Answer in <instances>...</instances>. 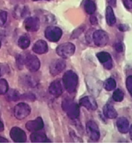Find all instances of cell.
<instances>
[{
    "label": "cell",
    "instance_id": "6da1fadb",
    "mask_svg": "<svg viewBox=\"0 0 132 147\" xmlns=\"http://www.w3.org/2000/svg\"><path fill=\"white\" fill-rule=\"evenodd\" d=\"M62 80L65 88L68 93H73L76 91L78 83V77L75 72L71 70L67 71L64 74Z\"/></svg>",
    "mask_w": 132,
    "mask_h": 147
},
{
    "label": "cell",
    "instance_id": "7a4b0ae2",
    "mask_svg": "<svg viewBox=\"0 0 132 147\" xmlns=\"http://www.w3.org/2000/svg\"><path fill=\"white\" fill-rule=\"evenodd\" d=\"M62 107L70 119L73 120L79 117L80 114L79 107L78 105L71 99H65L62 102Z\"/></svg>",
    "mask_w": 132,
    "mask_h": 147
},
{
    "label": "cell",
    "instance_id": "3957f363",
    "mask_svg": "<svg viewBox=\"0 0 132 147\" xmlns=\"http://www.w3.org/2000/svg\"><path fill=\"white\" fill-rule=\"evenodd\" d=\"M75 51V45L70 42L64 43L56 48V53L63 58H68L73 55Z\"/></svg>",
    "mask_w": 132,
    "mask_h": 147
},
{
    "label": "cell",
    "instance_id": "277c9868",
    "mask_svg": "<svg viewBox=\"0 0 132 147\" xmlns=\"http://www.w3.org/2000/svg\"><path fill=\"white\" fill-rule=\"evenodd\" d=\"M31 113V108L24 103L17 104L14 108V115L18 120H23Z\"/></svg>",
    "mask_w": 132,
    "mask_h": 147
},
{
    "label": "cell",
    "instance_id": "5b68a950",
    "mask_svg": "<svg viewBox=\"0 0 132 147\" xmlns=\"http://www.w3.org/2000/svg\"><path fill=\"white\" fill-rule=\"evenodd\" d=\"M92 40L94 44L97 47H104L108 43L109 41V36L105 31L98 30L93 33Z\"/></svg>",
    "mask_w": 132,
    "mask_h": 147
},
{
    "label": "cell",
    "instance_id": "8992f818",
    "mask_svg": "<svg viewBox=\"0 0 132 147\" xmlns=\"http://www.w3.org/2000/svg\"><path fill=\"white\" fill-rule=\"evenodd\" d=\"M46 38L52 42H58L62 36V30L58 27L49 26L45 30Z\"/></svg>",
    "mask_w": 132,
    "mask_h": 147
},
{
    "label": "cell",
    "instance_id": "52a82bcc",
    "mask_svg": "<svg viewBox=\"0 0 132 147\" xmlns=\"http://www.w3.org/2000/svg\"><path fill=\"white\" fill-rule=\"evenodd\" d=\"M24 63L28 70L31 72L38 71L40 67V62L39 59L35 55H28L24 59Z\"/></svg>",
    "mask_w": 132,
    "mask_h": 147
},
{
    "label": "cell",
    "instance_id": "ba28073f",
    "mask_svg": "<svg viewBox=\"0 0 132 147\" xmlns=\"http://www.w3.org/2000/svg\"><path fill=\"white\" fill-rule=\"evenodd\" d=\"M87 133L90 138L94 141H97L100 138V132L97 123L94 121H89L86 125Z\"/></svg>",
    "mask_w": 132,
    "mask_h": 147
},
{
    "label": "cell",
    "instance_id": "9c48e42d",
    "mask_svg": "<svg viewBox=\"0 0 132 147\" xmlns=\"http://www.w3.org/2000/svg\"><path fill=\"white\" fill-rule=\"evenodd\" d=\"M66 66V63L63 59H58L53 61L52 62L49 67L51 74L54 77L59 74L65 69Z\"/></svg>",
    "mask_w": 132,
    "mask_h": 147
},
{
    "label": "cell",
    "instance_id": "30bf717a",
    "mask_svg": "<svg viewBox=\"0 0 132 147\" xmlns=\"http://www.w3.org/2000/svg\"><path fill=\"white\" fill-rule=\"evenodd\" d=\"M40 22L37 17H28L24 22V26L27 31L34 32L38 30L40 28Z\"/></svg>",
    "mask_w": 132,
    "mask_h": 147
},
{
    "label": "cell",
    "instance_id": "8fae6325",
    "mask_svg": "<svg viewBox=\"0 0 132 147\" xmlns=\"http://www.w3.org/2000/svg\"><path fill=\"white\" fill-rule=\"evenodd\" d=\"M11 140L15 142H25L27 136L25 132L18 127H13L10 132Z\"/></svg>",
    "mask_w": 132,
    "mask_h": 147
},
{
    "label": "cell",
    "instance_id": "7c38bea8",
    "mask_svg": "<svg viewBox=\"0 0 132 147\" xmlns=\"http://www.w3.org/2000/svg\"><path fill=\"white\" fill-rule=\"evenodd\" d=\"M44 127V123L42 119L40 117H37L34 121H28L26 124L27 129L32 132H37L42 129Z\"/></svg>",
    "mask_w": 132,
    "mask_h": 147
},
{
    "label": "cell",
    "instance_id": "4fadbf2b",
    "mask_svg": "<svg viewBox=\"0 0 132 147\" xmlns=\"http://www.w3.org/2000/svg\"><path fill=\"white\" fill-rule=\"evenodd\" d=\"M98 61L102 63L107 69H111L112 68V62L110 54L106 52H101L97 54Z\"/></svg>",
    "mask_w": 132,
    "mask_h": 147
},
{
    "label": "cell",
    "instance_id": "5bb4252c",
    "mask_svg": "<svg viewBox=\"0 0 132 147\" xmlns=\"http://www.w3.org/2000/svg\"><path fill=\"white\" fill-rule=\"evenodd\" d=\"M79 105L89 110H96L98 107L95 98L91 96H86L81 98Z\"/></svg>",
    "mask_w": 132,
    "mask_h": 147
},
{
    "label": "cell",
    "instance_id": "9a60e30c",
    "mask_svg": "<svg viewBox=\"0 0 132 147\" xmlns=\"http://www.w3.org/2000/svg\"><path fill=\"white\" fill-rule=\"evenodd\" d=\"M49 91L50 94L53 96H60L63 93V87L61 81L56 80L53 81L49 87Z\"/></svg>",
    "mask_w": 132,
    "mask_h": 147
},
{
    "label": "cell",
    "instance_id": "2e32d148",
    "mask_svg": "<svg viewBox=\"0 0 132 147\" xmlns=\"http://www.w3.org/2000/svg\"><path fill=\"white\" fill-rule=\"evenodd\" d=\"M33 51L37 54H43L46 53L48 51V46L46 42L43 40H39L37 41L33 45Z\"/></svg>",
    "mask_w": 132,
    "mask_h": 147
},
{
    "label": "cell",
    "instance_id": "e0dca14e",
    "mask_svg": "<svg viewBox=\"0 0 132 147\" xmlns=\"http://www.w3.org/2000/svg\"><path fill=\"white\" fill-rule=\"evenodd\" d=\"M117 127L121 134H127L129 131V122L126 117H120L117 121Z\"/></svg>",
    "mask_w": 132,
    "mask_h": 147
},
{
    "label": "cell",
    "instance_id": "ac0fdd59",
    "mask_svg": "<svg viewBox=\"0 0 132 147\" xmlns=\"http://www.w3.org/2000/svg\"><path fill=\"white\" fill-rule=\"evenodd\" d=\"M103 113L107 118L110 119H116L118 115L114 107L110 104H107L104 106Z\"/></svg>",
    "mask_w": 132,
    "mask_h": 147
},
{
    "label": "cell",
    "instance_id": "d6986e66",
    "mask_svg": "<svg viewBox=\"0 0 132 147\" xmlns=\"http://www.w3.org/2000/svg\"><path fill=\"white\" fill-rule=\"evenodd\" d=\"M30 140L32 142H50L51 141L43 133L33 132L30 135Z\"/></svg>",
    "mask_w": 132,
    "mask_h": 147
},
{
    "label": "cell",
    "instance_id": "ffe728a7",
    "mask_svg": "<svg viewBox=\"0 0 132 147\" xmlns=\"http://www.w3.org/2000/svg\"><path fill=\"white\" fill-rule=\"evenodd\" d=\"M106 21L107 24L110 26H114L116 22L114 13L111 6H108L106 8Z\"/></svg>",
    "mask_w": 132,
    "mask_h": 147
},
{
    "label": "cell",
    "instance_id": "44dd1931",
    "mask_svg": "<svg viewBox=\"0 0 132 147\" xmlns=\"http://www.w3.org/2000/svg\"><path fill=\"white\" fill-rule=\"evenodd\" d=\"M30 45V39L29 36L27 34H24L18 40V45L21 49H26Z\"/></svg>",
    "mask_w": 132,
    "mask_h": 147
},
{
    "label": "cell",
    "instance_id": "7402d4cb",
    "mask_svg": "<svg viewBox=\"0 0 132 147\" xmlns=\"http://www.w3.org/2000/svg\"><path fill=\"white\" fill-rule=\"evenodd\" d=\"M5 94L7 99L9 101H12V102H16V101H18L21 98V95L20 93L16 90H8V92Z\"/></svg>",
    "mask_w": 132,
    "mask_h": 147
},
{
    "label": "cell",
    "instance_id": "603a6c76",
    "mask_svg": "<svg viewBox=\"0 0 132 147\" xmlns=\"http://www.w3.org/2000/svg\"><path fill=\"white\" fill-rule=\"evenodd\" d=\"M84 9L86 13L88 14H92L96 10L95 3L92 0H86L84 4Z\"/></svg>",
    "mask_w": 132,
    "mask_h": 147
},
{
    "label": "cell",
    "instance_id": "cb8c5ba5",
    "mask_svg": "<svg viewBox=\"0 0 132 147\" xmlns=\"http://www.w3.org/2000/svg\"><path fill=\"white\" fill-rule=\"evenodd\" d=\"M116 87V81L112 78H109L107 80L104 84V87L107 91H112L115 89Z\"/></svg>",
    "mask_w": 132,
    "mask_h": 147
},
{
    "label": "cell",
    "instance_id": "d4e9b609",
    "mask_svg": "<svg viewBox=\"0 0 132 147\" xmlns=\"http://www.w3.org/2000/svg\"><path fill=\"white\" fill-rule=\"evenodd\" d=\"M125 94L120 89L116 90L112 94V98L116 102H121L124 98Z\"/></svg>",
    "mask_w": 132,
    "mask_h": 147
},
{
    "label": "cell",
    "instance_id": "484cf974",
    "mask_svg": "<svg viewBox=\"0 0 132 147\" xmlns=\"http://www.w3.org/2000/svg\"><path fill=\"white\" fill-rule=\"evenodd\" d=\"M9 90L8 82L5 79H0V95L5 94Z\"/></svg>",
    "mask_w": 132,
    "mask_h": 147
},
{
    "label": "cell",
    "instance_id": "4316f807",
    "mask_svg": "<svg viewBox=\"0 0 132 147\" xmlns=\"http://www.w3.org/2000/svg\"><path fill=\"white\" fill-rule=\"evenodd\" d=\"M8 14L7 11L0 10V27L3 26L7 20Z\"/></svg>",
    "mask_w": 132,
    "mask_h": 147
},
{
    "label": "cell",
    "instance_id": "83f0119b",
    "mask_svg": "<svg viewBox=\"0 0 132 147\" xmlns=\"http://www.w3.org/2000/svg\"><path fill=\"white\" fill-rule=\"evenodd\" d=\"M126 86L130 94L132 97V76H129L126 78Z\"/></svg>",
    "mask_w": 132,
    "mask_h": 147
},
{
    "label": "cell",
    "instance_id": "f1b7e54d",
    "mask_svg": "<svg viewBox=\"0 0 132 147\" xmlns=\"http://www.w3.org/2000/svg\"><path fill=\"white\" fill-rule=\"evenodd\" d=\"M21 98L24 99L25 100L34 101V100H35L36 97L33 94L27 93V94H24L23 95H21Z\"/></svg>",
    "mask_w": 132,
    "mask_h": 147
},
{
    "label": "cell",
    "instance_id": "f546056e",
    "mask_svg": "<svg viewBox=\"0 0 132 147\" xmlns=\"http://www.w3.org/2000/svg\"><path fill=\"white\" fill-rule=\"evenodd\" d=\"M114 48L118 53H121L123 51V45L120 42H117L114 45Z\"/></svg>",
    "mask_w": 132,
    "mask_h": 147
},
{
    "label": "cell",
    "instance_id": "4dcf8cb0",
    "mask_svg": "<svg viewBox=\"0 0 132 147\" xmlns=\"http://www.w3.org/2000/svg\"><path fill=\"white\" fill-rule=\"evenodd\" d=\"M17 65L18 66V68L22 67L23 64L24 63V59L22 58V57L21 55H18L17 58Z\"/></svg>",
    "mask_w": 132,
    "mask_h": 147
},
{
    "label": "cell",
    "instance_id": "1f68e13d",
    "mask_svg": "<svg viewBox=\"0 0 132 147\" xmlns=\"http://www.w3.org/2000/svg\"><path fill=\"white\" fill-rule=\"evenodd\" d=\"M125 6L127 9L132 10V0H123Z\"/></svg>",
    "mask_w": 132,
    "mask_h": 147
},
{
    "label": "cell",
    "instance_id": "d6a6232c",
    "mask_svg": "<svg viewBox=\"0 0 132 147\" xmlns=\"http://www.w3.org/2000/svg\"><path fill=\"white\" fill-rule=\"evenodd\" d=\"M90 21L92 25H95V24H97L98 23V21H97V18L96 17H94V16H92V17H90Z\"/></svg>",
    "mask_w": 132,
    "mask_h": 147
},
{
    "label": "cell",
    "instance_id": "836d02e7",
    "mask_svg": "<svg viewBox=\"0 0 132 147\" xmlns=\"http://www.w3.org/2000/svg\"><path fill=\"white\" fill-rule=\"evenodd\" d=\"M110 6L111 7H116V3L117 0H107Z\"/></svg>",
    "mask_w": 132,
    "mask_h": 147
},
{
    "label": "cell",
    "instance_id": "e575fe53",
    "mask_svg": "<svg viewBox=\"0 0 132 147\" xmlns=\"http://www.w3.org/2000/svg\"><path fill=\"white\" fill-rule=\"evenodd\" d=\"M119 28L120 30H121L122 32H125V31L128 30V27L125 24H120L119 26Z\"/></svg>",
    "mask_w": 132,
    "mask_h": 147
},
{
    "label": "cell",
    "instance_id": "d590c367",
    "mask_svg": "<svg viewBox=\"0 0 132 147\" xmlns=\"http://www.w3.org/2000/svg\"><path fill=\"white\" fill-rule=\"evenodd\" d=\"M5 69H4V67L3 65H2V64L0 63V77H1L3 74L4 73Z\"/></svg>",
    "mask_w": 132,
    "mask_h": 147
},
{
    "label": "cell",
    "instance_id": "8d00e7d4",
    "mask_svg": "<svg viewBox=\"0 0 132 147\" xmlns=\"http://www.w3.org/2000/svg\"><path fill=\"white\" fill-rule=\"evenodd\" d=\"M4 129V124L3 123V122L1 121V119H0V132H3Z\"/></svg>",
    "mask_w": 132,
    "mask_h": 147
},
{
    "label": "cell",
    "instance_id": "74e56055",
    "mask_svg": "<svg viewBox=\"0 0 132 147\" xmlns=\"http://www.w3.org/2000/svg\"><path fill=\"white\" fill-rule=\"evenodd\" d=\"M0 142H1V143L8 142V141L6 138H3L2 136H0Z\"/></svg>",
    "mask_w": 132,
    "mask_h": 147
},
{
    "label": "cell",
    "instance_id": "f35d334b",
    "mask_svg": "<svg viewBox=\"0 0 132 147\" xmlns=\"http://www.w3.org/2000/svg\"><path fill=\"white\" fill-rule=\"evenodd\" d=\"M129 132H130V136L131 137V140L132 141V125H131V126L129 129Z\"/></svg>",
    "mask_w": 132,
    "mask_h": 147
},
{
    "label": "cell",
    "instance_id": "ab89813d",
    "mask_svg": "<svg viewBox=\"0 0 132 147\" xmlns=\"http://www.w3.org/2000/svg\"><path fill=\"white\" fill-rule=\"evenodd\" d=\"M1 42L0 41V48H1Z\"/></svg>",
    "mask_w": 132,
    "mask_h": 147
},
{
    "label": "cell",
    "instance_id": "60d3db41",
    "mask_svg": "<svg viewBox=\"0 0 132 147\" xmlns=\"http://www.w3.org/2000/svg\"><path fill=\"white\" fill-rule=\"evenodd\" d=\"M33 1H39V0H33ZM48 1H49V0H48Z\"/></svg>",
    "mask_w": 132,
    "mask_h": 147
}]
</instances>
